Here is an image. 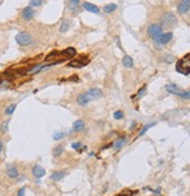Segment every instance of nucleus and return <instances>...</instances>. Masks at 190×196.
Instances as JSON below:
<instances>
[{
    "label": "nucleus",
    "mask_w": 190,
    "mask_h": 196,
    "mask_svg": "<svg viewBox=\"0 0 190 196\" xmlns=\"http://www.w3.org/2000/svg\"><path fill=\"white\" fill-rule=\"evenodd\" d=\"M163 61L167 62V63H173V62L175 61V57H174V56H171V55H167L166 57L163 58Z\"/></svg>",
    "instance_id": "obj_28"
},
{
    "label": "nucleus",
    "mask_w": 190,
    "mask_h": 196,
    "mask_svg": "<svg viewBox=\"0 0 190 196\" xmlns=\"http://www.w3.org/2000/svg\"><path fill=\"white\" fill-rule=\"evenodd\" d=\"M125 143H126V138H124V137L120 138V139H118V140L114 143V148H116V149H120L121 147L124 146Z\"/></svg>",
    "instance_id": "obj_22"
},
{
    "label": "nucleus",
    "mask_w": 190,
    "mask_h": 196,
    "mask_svg": "<svg viewBox=\"0 0 190 196\" xmlns=\"http://www.w3.org/2000/svg\"><path fill=\"white\" fill-rule=\"evenodd\" d=\"M62 152H63V146H57L54 148L53 154H54V156H58V155L62 154Z\"/></svg>",
    "instance_id": "obj_23"
},
{
    "label": "nucleus",
    "mask_w": 190,
    "mask_h": 196,
    "mask_svg": "<svg viewBox=\"0 0 190 196\" xmlns=\"http://www.w3.org/2000/svg\"><path fill=\"white\" fill-rule=\"evenodd\" d=\"M32 173H33V175L36 177V179H40V177H42V176H45V174H46V171L41 167V166H35L34 168H33V171H32Z\"/></svg>",
    "instance_id": "obj_11"
},
{
    "label": "nucleus",
    "mask_w": 190,
    "mask_h": 196,
    "mask_svg": "<svg viewBox=\"0 0 190 196\" xmlns=\"http://www.w3.org/2000/svg\"><path fill=\"white\" fill-rule=\"evenodd\" d=\"M69 5H70L69 7H70V9H71L72 12H76V11H78L81 2H79L78 0H71V1L69 2Z\"/></svg>",
    "instance_id": "obj_19"
},
{
    "label": "nucleus",
    "mask_w": 190,
    "mask_h": 196,
    "mask_svg": "<svg viewBox=\"0 0 190 196\" xmlns=\"http://www.w3.org/2000/svg\"><path fill=\"white\" fill-rule=\"evenodd\" d=\"M84 127H85V124H84L83 120H77V122H73V125H72V131L73 132H81V131L84 130Z\"/></svg>",
    "instance_id": "obj_16"
},
{
    "label": "nucleus",
    "mask_w": 190,
    "mask_h": 196,
    "mask_svg": "<svg viewBox=\"0 0 190 196\" xmlns=\"http://www.w3.org/2000/svg\"><path fill=\"white\" fill-rule=\"evenodd\" d=\"M180 97L182 98V99H190V90H188V91H184Z\"/></svg>",
    "instance_id": "obj_30"
},
{
    "label": "nucleus",
    "mask_w": 190,
    "mask_h": 196,
    "mask_svg": "<svg viewBox=\"0 0 190 196\" xmlns=\"http://www.w3.org/2000/svg\"><path fill=\"white\" fill-rule=\"evenodd\" d=\"M69 28H70V21H69V20H65V21H63L62 24H61L60 32H61V33H65V32H68Z\"/></svg>",
    "instance_id": "obj_20"
},
{
    "label": "nucleus",
    "mask_w": 190,
    "mask_h": 196,
    "mask_svg": "<svg viewBox=\"0 0 190 196\" xmlns=\"http://www.w3.org/2000/svg\"><path fill=\"white\" fill-rule=\"evenodd\" d=\"M34 17V11L32 7H26L22 9V18L24 20H30Z\"/></svg>",
    "instance_id": "obj_13"
},
{
    "label": "nucleus",
    "mask_w": 190,
    "mask_h": 196,
    "mask_svg": "<svg viewBox=\"0 0 190 196\" xmlns=\"http://www.w3.org/2000/svg\"><path fill=\"white\" fill-rule=\"evenodd\" d=\"M88 96L91 98V99H96V98H100L103 96V94H101V90H99V89H97V88H94V89H90V90H88Z\"/></svg>",
    "instance_id": "obj_10"
},
{
    "label": "nucleus",
    "mask_w": 190,
    "mask_h": 196,
    "mask_svg": "<svg viewBox=\"0 0 190 196\" xmlns=\"http://www.w3.org/2000/svg\"><path fill=\"white\" fill-rule=\"evenodd\" d=\"M173 39V33H162L160 36H158L154 41H155V43L158 45V43H161V45H166L168 43L170 40Z\"/></svg>",
    "instance_id": "obj_6"
},
{
    "label": "nucleus",
    "mask_w": 190,
    "mask_h": 196,
    "mask_svg": "<svg viewBox=\"0 0 190 196\" xmlns=\"http://www.w3.org/2000/svg\"><path fill=\"white\" fill-rule=\"evenodd\" d=\"M29 5H30V6H41V5H42V1H41V0H32V1L29 2Z\"/></svg>",
    "instance_id": "obj_29"
},
{
    "label": "nucleus",
    "mask_w": 190,
    "mask_h": 196,
    "mask_svg": "<svg viewBox=\"0 0 190 196\" xmlns=\"http://www.w3.org/2000/svg\"><path fill=\"white\" fill-rule=\"evenodd\" d=\"M63 137H64V133H63V132H56V133H54V135H53L54 140H60V139H62Z\"/></svg>",
    "instance_id": "obj_27"
},
{
    "label": "nucleus",
    "mask_w": 190,
    "mask_h": 196,
    "mask_svg": "<svg viewBox=\"0 0 190 196\" xmlns=\"http://www.w3.org/2000/svg\"><path fill=\"white\" fill-rule=\"evenodd\" d=\"M166 90L168 92H170V94H174V95H177V96H181L184 91L180 88V86H177L176 84H173V83H169V84H167L166 85Z\"/></svg>",
    "instance_id": "obj_7"
},
{
    "label": "nucleus",
    "mask_w": 190,
    "mask_h": 196,
    "mask_svg": "<svg viewBox=\"0 0 190 196\" xmlns=\"http://www.w3.org/2000/svg\"><path fill=\"white\" fill-rule=\"evenodd\" d=\"M14 110H15V104H12V105H9L7 109H6V115H12L13 112H14Z\"/></svg>",
    "instance_id": "obj_26"
},
{
    "label": "nucleus",
    "mask_w": 190,
    "mask_h": 196,
    "mask_svg": "<svg viewBox=\"0 0 190 196\" xmlns=\"http://www.w3.org/2000/svg\"><path fill=\"white\" fill-rule=\"evenodd\" d=\"M6 173H7V175H8L11 179H15V177H18V175H19V173H18L17 167H15V166H12V165L7 166Z\"/></svg>",
    "instance_id": "obj_12"
},
{
    "label": "nucleus",
    "mask_w": 190,
    "mask_h": 196,
    "mask_svg": "<svg viewBox=\"0 0 190 196\" xmlns=\"http://www.w3.org/2000/svg\"><path fill=\"white\" fill-rule=\"evenodd\" d=\"M75 55H76V50L73 48H68L63 51H51L46 57V61H55V63H60L61 61L71 58Z\"/></svg>",
    "instance_id": "obj_1"
},
{
    "label": "nucleus",
    "mask_w": 190,
    "mask_h": 196,
    "mask_svg": "<svg viewBox=\"0 0 190 196\" xmlns=\"http://www.w3.org/2000/svg\"><path fill=\"white\" fill-rule=\"evenodd\" d=\"M88 64V60H75V61H71L68 66L69 67H72V68H82V67H84V66H86Z\"/></svg>",
    "instance_id": "obj_9"
},
{
    "label": "nucleus",
    "mask_w": 190,
    "mask_h": 196,
    "mask_svg": "<svg viewBox=\"0 0 190 196\" xmlns=\"http://www.w3.org/2000/svg\"><path fill=\"white\" fill-rule=\"evenodd\" d=\"M122 64H124L126 68H132V67H133V58H132L131 56H128V55L124 56V58H122Z\"/></svg>",
    "instance_id": "obj_17"
},
{
    "label": "nucleus",
    "mask_w": 190,
    "mask_h": 196,
    "mask_svg": "<svg viewBox=\"0 0 190 196\" xmlns=\"http://www.w3.org/2000/svg\"><path fill=\"white\" fill-rule=\"evenodd\" d=\"M8 124H9L8 120H6V122H2V124L0 125V131H1V132H6V131L8 130Z\"/></svg>",
    "instance_id": "obj_25"
},
{
    "label": "nucleus",
    "mask_w": 190,
    "mask_h": 196,
    "mask_svg": "<svg viewBox=\"0 0 190 196\" xmlns=\"http://www.w3.org/2000/svg\"><path fill=\"white\" fill-rule=\"evenodd\" d=\"M83 7L86 9V11H89V12H91V13H99V8H98V6H96L94 4H90V2H84L83 4Z\"/></svg>",
    "instance_id": "obj_15"
},
{
    "label": "nucleus",
    "mask_w": 190,
    "mask_h": 196,
    "mask_svg": "<svg viewBox=\"0 0 190 196\" xmlns=\"http://www.w3.org/2000/svg\"><path fill=\"white\" fill-rule=\"evenodd\" d=\"M2 143H1V141H0V153H1V151H2Z\"/></svg>",
    "instance_id": "obj_35"
},
{
    "label": "nucleus",
    "mask_w": 190,
    "mask_h": 196,
    "mask_svg": "<svg viewBox=\"0 0 190 196\" xmlns=\"http://www.w3.org/2000/svg\"><path fill=\"white\" fill-rule=\"evenodd\" d=\"M177 24V18L173 13H166L161 18V28H171Z\"/></svg>",
    "instance_id": "obj_3"
},
{
    "label": "nucleus",
    "mask_w": 190,
    "mask_h": 196,
    "mask_svg": "<svg viewBox=\"0 0 190 196\" xmlns=\"http://www.w3.org/2000/svg\"><path fill=\"white\" fill-rule=\"evenodd\" d=\"M189 9H190L189 0H183V1H181V2L178 4V6H177V11H178L180 14H184V13H187Z\"/></svg>",
    "instance_id": "obj_8"
},
{
    "label": "nucleus",
    "mask_w": 190,
    "mask_h": 196,
    "mask_svg": "<svg viewBox=\"0 0 190 196\" xmlns=\"http://www.w3.org/2000/svg\"><path fill=\"white\" fill-rule=\"evenodd\" d=\"M15 41H17L20 46H28V45L32 43V36H30V34H28V33L21 32V33H19V34H17Z\"/></svg>",
    "instance_id": "obj_4"
},
{
    "label": "nucleus",
    "mask_w": 190,
    "mask_h": 196,
    "mask_svg": "<svg viewBox=\"0 0 190 196\" xmlns=\"http://www.w3.org/2000/svg\"><path fill=\"white\" fill-rule=\"evenodd\" d=\"M113 116H114V118H116V119H121V118L124 117V113H122L121 111H116Z\"/></svg>",
    "instance_id": "obj_31"
},
{
    "label": "nucleus",
    "mask_w": 190,
    "mask_h": 196,
    "mask_svg": "<svg viewBox=\"0 0 190 196\" xmlns=\"http://www.w3.org/2000/svg\"><path fill=\"white\" fill-rule=\"evenodd\" d=\"M147 32H148V35L155 40L158 36H160V35L162 34V28H161V26H160V24H150V26L148 27Z\"/></svg>",
    "instance_id": "obj_5"
},
{
    "label": "nucleus",
    "mask_w": 190,
    "mask_h": 196,
    "mask_svg": "<svg viewBox=\"0 0 190 196\" xmlns=\"http://www.w3.org/2000/svg\"><path fill=\"white\" fill-rule=\"evenodd\" d=\"M145 92H146V86H143L142 89H141V90L139 91V94H138V96H137V97H138V98H141V97L143 96V95H145Z\"/></svg>",
    "instance_id": "obj_32"
},
{
    "label": "nucleus",
    "mask_w": 190,
    "mask_h": 196,
    "mask_svg": "<svg viewBox=\"0 0 190 196\" xmlns=\"http://www.w3.org/2000/svg\"><path fill=\"white\" fill-rule=\"evenodd\" d=\"M176 70L180 74L189 75L190 73V54L184 56V58L180 60L176 64Z\"/></svg>",
    "instance_id": "obj_2"
},
{
    "label": "nucleus",
    "mask_w": 190,
    "mask_h": 196,
    "mask_svg": "<svg viewBox=\"0 0 190 196\" xmlns=\"http://www.w3.org/2000/svg\"><path fill=\"white\" fill-rule=\"evenodd\" d=\"M116 9H117V5L116 4H110V5H106L104 7V12L105 13H111V12H113Z\"/></svg>",
    "instance_id": "obj_21"
},
{
    "label": "nucleus",
    "mask_w": 190,
    "mask_h": 196,
    "mask_svg": "<svg viewBox=\"0 0 190 196\" xmlns=\"http://www.w3.org/2000/svg\"><path fill=\"white\" fill-rule=\"evenodd\" d=\"M90 100H91V98L88 96L86 92H85V94H81V95L77 97V102H78L79 105H86Z\"/></svg>",
    "instance_id": "obj_14"
},
{
    "label": "nucleus",
    "mask_w": 190,
    "mask_h": 196,
    "mask_svg": "<svg viewBox=\"0 0 190 196\" xmlns=\"http://www.w3.org/2000/svg\"><path fill=\"white\" fill-rule=\"evenodd\" d=\"M79 146H81V144H79V143H75V144H72V148H75V149L79 148Z\"/></svg>",
    "instance_id": "obj_34"
},
{
    "label": "nucleus",
    "mask_w": 190,
    "mask_h": 196,
    "mask_svg": "<svg viewBox=\"0 0 190 196\" xmlns=\"http://www.w3.org/2000/svg\"><path fill=\"white\" fill-rule=\"evenodd\" d=\"M154 125H155V122H152V124H148V125L143 126V128H142V130H141V131H140L139 135H140V137H142L143 134H145V133H146V132H147V131L149 130V127H152V126H154Z\"/></svg>",
    "instance_id": "obj_24"
},
{
    "label": "nucleus",
    "mask_w": 190,
    "mask_h": 196,
    "mask_svg": "<svg viewBox=\"0 0 190 196\" xmlns=\"http://www.w3.org/2000/svg\"><path fill=\"white\" fill-rule=\"evenodd\" d=\"M24 192H26V188L22 187L20 190H19V193H18V196H24Z\"/></svg>",
    "instance_id": "obj_33"
},
{
    "label": "nucleus",
    "mask_w": 190,
    "mask_h": 196,
    "mask_svg": "<svg viewBox=\"0 0 190 196\" xmlns=\"http://www.w3.org/2000/svg\"><path fill=\"white\" fill-rule=\"evenodd\" d=\"M64 175H65V173L64 172H54L53 174H51V180H54V181H60V180H62L63 177H64Z\"/></svg>",
    "instance_id": "obj_18"
}]
</instances>
